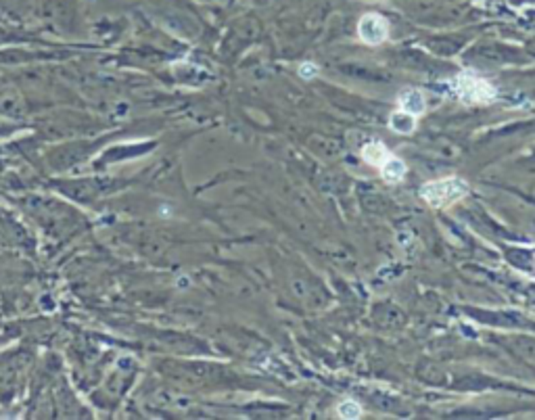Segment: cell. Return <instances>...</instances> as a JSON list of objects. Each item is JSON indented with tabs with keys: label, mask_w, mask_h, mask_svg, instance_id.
<instances>
[{
	"label": "cell",
	"mask_w": 535,
	"mask_h": 420,
	"mask_svg": "<svg viewBox=\"0 0 535 420\" xmlns=\"http://www.w3.org/2000/svg\"><path fill=\"white\" fill-rule=\"evenodd\" d=\"M360 155H362V159H364L368 165H373V167H377V170H381L383 163H385L393 153H389V149H387L381 140H373V143H366V145L362 147Z\"/></svg>",
	"instance_id": "5b68a950"
},
{
	"label": "cell",
	"mask_w": 535,
	"mask_h": 420,
	"mask_svg": "<svg viewBox=\"0 0 535 420\" xmlns=\"http://www.w3.org/2000/svg\"><path fill=\"white\" fill-rule=\"evenodd\" d=\"M456 92H458V99L466 105H489L498 97L496 86H493L489 79L481 77L479 73H475L471 69L458 73Z\"/></svg>",
	"instance_id": "7a4b0ae2"
},
{
	"label": "cell",
	"mask_w": 535,
	"mask_h": 420,
	"mask_svg": "<svg viewBox=\"0 0 535 420\" xmlns=\"http://www.w3.org/2000/svg\"><path fill=\"white\" fill-rule=\"evenodd\" d=\"M416 121H419V117L410 115V113H406V111H401V109H395V111L391 113V117H389V128H391L395 134L408 136V134H412V132L416 130Z\"/></svg>",
	"instance_id": "8992f818"
},
{
	"label": "cell",
	"mask_w": 535,
	"mask_h": 420,
	"mask_svg": "<svg viewBox=\"0 0 535 420\" xmlns=\"http://www.w3.org/2000/svg\"><path fill=\"white\" fill-rule=\"evenodd\" d=\"M469 195V182L460 176H445L437 180H429L421 186V199L433 209L451 207L456 201Z\"/></svg>",
	"instance_id": "6da1fadb"
},
{
	"label": "cell",
	"mask_w": 535,
	"mask_h": 420,
	"mask_svg": "<svg viewBox=\"0 0 535 420\" xmlns=\"http://www.w3.org/2000/svg\"><path fill=\"white\" fill-rule=\"evenodd\" d=\"M358 36L364 45L379 47L389 38V21L379 13H366L358 23Z\"/></svg>",
	"instance_id": "3957f363"
},
{
	"label": "cell",
	"mask_w": 535,
	"mask_h": 420,
	"mask_svg": "<svg viewBox=\"0 0 535 420\" xmlns=\"http://www.w3.org/2000/svg\"><path fill=\"white\" fill-rule=\"evenodd\" d=\"M397 109L421 117L427 111V97L421 88H406L397 95Z\"/></svg>",
	"instance_id": "277c9868"
},
{
	"label": "cell",
	"mask_w": 535,
	"mask_h": 420,
	"mask_svg": "<svg viewBox=\"0 0 535 420\" xmlns=\"http://www.w3.org/2000/svg\"><path fill=\"white\" fill-rule=\"evenodd\" d=\"M379 172H381V178H383L387 184H399V182L403 180L406 172H408V165H406L399 157L391 155V157L383 163V167H381Z\"/></svg>",
	"instance_id": "52a82bcc"
},
{
	"label": "cell",
	"mask_w": 535,
	"mask_h": 420,
	"mask_svg": "<svg viewBox=\"0 0 535 420\" xmlns=\"http://www.w3.org/2000/svg\"><path fill=\"white\" fill-rule=\"evenodd\" d=\"M318 73H320V69H318L316 63H301V65H299V75L306 77V79H312V77H316Z\"/></svg>",
	"instance_id": "9c48e42d"
},
{
	"label": "cell",
	"mask_w": 535,
	"mask_h": 420,
	"mask_svg": "<svg viewBox=\"0 0 535 420\" xmlns=\"http://www.w3.org/2000/svg\"><path fill=\"white\" fill-rule=\"evenodd\" d=\"M337 414L341 418H349V420H356V418H362V406L356 402V399H345L337 406Z\"/></svg>",
	"instance_id": "ba28073f"
}]
</instances>
